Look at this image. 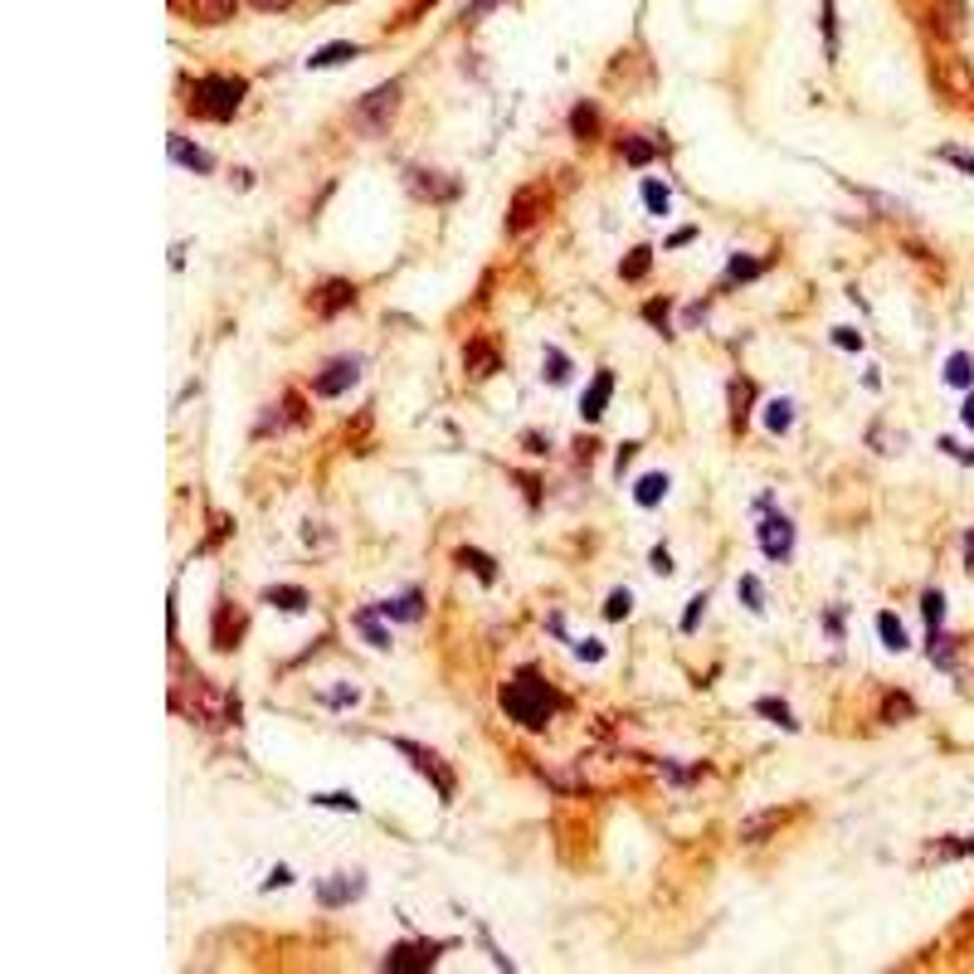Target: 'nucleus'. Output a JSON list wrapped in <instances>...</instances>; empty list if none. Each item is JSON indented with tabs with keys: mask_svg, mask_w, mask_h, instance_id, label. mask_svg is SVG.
Here are the masks:
<instances>
[{
	"mask_svg": "<svg viewBox=\"0 0 974 974\" xmlns=\"http://www.w3.org/2000/svg\"><path fill=\"white\" fill-rule=\"evenodd\" d=\"M833 346H843V351H862V337L853 327H833Z\"/></svg>",
	"mask_w": 974,
	"mask_h": 974,
	"instance_id": "09e8293b",
	"label": "nucleus"
},
{
	"mask_svg": "<svg viewBox=\"0 0 974 974\" xmlns=\"http://www.w3.org/2000/svg\"><path fill=\"white\" fill-rule=\"evenodd\" d=\"M960 853H974V838H965V843H931L926 862H950V858H960Z\"/></svg>",
	"mask_w": 974,
	"mask_h": 974,
	"instance_id": "c9c22d12",
	"label": "nucleus"
},
{
	"mask_svg": "<svg viewBox=\"0 0 974 974\" xmlns=\"http://www.w3.org/2000/svg\"><path fill=\"white\" fill-rule=\"evenodd\" d=\"M439 950H444V945H410V940H405V945H395V950L385 955V970H390V974H400V970L419 974V970H429V965L439 960Z\"/></svg>",
	"mask_w": 974,
	"mask_h": 974,
	"instance_id": "1a4fd4ad",
	"label": "nucleus"
},
{
	"mask_svg": "<svg viewBox=\"0 0 974 974\" xmlns=\"http://www.w3.org/2000/svg\"><path fill=\"white\" fill-rule=\"evenodd\" d=\"M726 268H731V283H750V278H760V259H750V254H736Z\"/></svg>",
	"mask_w": 974,
	"mask_h": 974,
	"instance_id": "e433bc0d",
	"label": "nucleus"
},
{
	"mask_svg": "<svg viewBox=\"0 0 974 974\" xmlns=\"http://www.w3.org/2000/svg\"><path fill=\"white\" fill-rule=\"evenodd\" d=\"M643 200H648L653 215H668V186L663 181H643Z\"/></svg>",
	"mask_w": 974,
	"mask_h": 974,
	"instance_id": "4c0bfd02",
	"label": "nucleus"
},
{
	"mask_svg": "<svg viewBox=\"0 0 974 974\" xmlns=\"http://www.w3.org/2000/svg\"><path fill=\"white\" fill-rule=\"evenodd\" d=\"M906 716H916V702H911L906 692H887V707H882V721H906Z\"/></svg>",
	"mask_w": 974,
	"mask_h": 974,
	"instance_id": "f704fd0d",
	"label": "nucleus"
},
{
	"mask_svg": "<svg viewBox=\"0 0 974 974\" xmlns=\"http://www.w3.org/2000/svg\"><path fill=\"white\" fill-rule=\"evenodd\" d=\"M239 638H244V609L239 604H220L215 609V629H210V643L229 653V648H239Z\"/></svg>",
	"mask_w": 974,
	"mask_h": 974,
	"instance_id": "9d476101",
	"label": "nucleus"
},
{
	"mask_svg": "<svg viewBox=\"0 0 974 974\" xmlns=\"http://www.w3.org/2000/svg\"><path fill=\"white\" fill-rule=\"evenodd\" d=\"M556 707H561V697H556L541 677L531 673V668L517 673V682H507V687H502V712L512 716L517 726H526V731H541V726L551 721Z\"/></svg>",
	"mask_w": 974,
	"mask_h": 974,
	"instance_id": "f257e3e1",
	"label": "nucleus"
},
{
	"mask_svg": "<svg viewBox=\"0 0 974 974\" xmlns=\"http://www.w3.org/2000/svg\"><path fill=\"white\" fill-rule=\"evenodd\" d=\"M375 614H380V609H361V614H356V629H361V638H366L371 648H390V634L380 629V619H375Z\"/></svg>",
	"mask_w": 974,
	"mask_h": 974,
	"instance_id": "cd10ccee",
	"label": "nucleus"
},
{
	"mask_svg": "<svg viewBox=\"0 0 974 974\" xmlns=\"http://www.w3.org/2000/svg\"><path fill=\"white\" fill-rule=\"evenodd\" d=\"M541 210H546V190L541 186H522L517 190V200H512V210H507V234H522L541 220Z\"/></svg>",
	"mask_w": 974,
	"mask_h": 974,
	"instance_id": "6e6552de",
	"label": "nucleus"
},
{
	"mask_svg": "<svg viewBox=\"0 0 974 974\" xmlns=\"http://www.w3.org/2000/svg\"><path fill=\"white\" fill-rule=\"evenodd\" d=\"M877 634H882V643H887L892 653H906V648H911V638H906L897 614H877Z\"/></svg>",
	"mask_w": 974,
	"mask_h": 974,
	"instance_id": "a878e982",
	"label": "nucleus"
},
{
	"mask_svg": "<svg viewBox=\"0 0 974 974\" xmlns=\"http://www.w3.org/2000/svg\"><path fill=\"white\" fill-rule=\"evenodd\" d=\"M565 380H570V356L546 346V385H565Z\"/></svg>",
	"mask_w": 974,
	"mask_h": 974,
	"instance_id": "2f4dec72",
	"label": "nucleus"
},
{
	"mask_svg": "<svg viewBox=\"0 0 974 974\" xmlns=\"http://www.w3.org/2000/svg\"><path fill=\"white\" fill-rule=\"evenodd\" d=\"M619 156H624L629 166H648V161H653V142H638V137H624V142H619Z\"/></svg>",
	"mask_w": 974,
	"mask_h": 974,
	"instance_id": "72a5a7b5",
	"label": "nucleus"
},
{
	"mask_svg": "<svg viewBox=\"0 0 974 974\" xmlns=\"http://www.w3.org/2000/svg\"><path fill=\"white\" fill-rule=\"evenodd\" d=\"M936 156H940V161H950V166H960V171H970V176H974V151H970V147H940Z\"/></svg>",
	"mask_w": 974,
	"mask_h": 974,
	"instance_id": "a19ab883",
	"label": "nucleus"
},
{
	"mask_svg": "<svg viewBox=\"0 0 974 974\" xmlns=\"http://www.w3.org/2000/svg\"><path fill=\"white\" fill-rule=\"evenodd\" d=\"M312 804L317 809H346V814H356V799L351 794H312Z\"/></svg>",
	"mask_w": 974,
	"mask_h": 974,
	"instance_id": "c03bdc74",
	"label": "nucleus"
},
{
	"mask_svg": "<svg viewBox=\"0 0 974 974\" xmlns=\"http://www.w3.org/2000/svg\"><path fill=\"white\" fill-rule=\"evenodd\" d=\"M400 93H405L400 78H385L380 88H371V93L356 103V127H361V132H385L390 117H395V108H400Z\"/></svg>",
	"mask_w": 974,
	"mask_h": 974,
	"instance_id": "7ed1b4c3",
	"label": "nucleus"
},
{
	"mask_svg": "<svg viewBox=\"0 0 974 974\" xmlns=\"http://www.w3.org/2000/svg\"><path fill=\"white\" fill-rule=\"evenodd\" d=\"M702 614H707V595H697V600L687 604V614H682V634H692V629L702 624Z\"/></svg>",
	"mask_w": 974,
	"mask_h": 974,
	"instance_id": "de8ad7c7",
	"label": "nucleus"
},
{
	"mask_svg": "<svg viewBox=\"0 0 974 974\" xmlns=\"http://www.w3.org/2000/svg\"><path fill=\"white\" fill-rule=\"evenodd\" d=\"M789 424H794V400H770L765 405V429L770 434H785Z\"/></svg>",
	"mask_w": 974,
	"mask_h": 974,
	"instance_id": "c85d7f7f",
	"label": "nucleus"
},
{
	"mask_svg": "<svg viewBox=\"0 0 974 974\" xmlns=\"http://www.w3.org/2000/svg\"><path fill=\"white\" fill-rule=\"evenodd\" d=\"M181 10L195 25H225V20H234L239 0H181Z\"/></svg>",
	"mask_w": 974,
	"mask_h": 974,
	"instance_id": "ddd939ff",
	"label": "nucleus"
},
{
	"mask_svg": "<svg viewBox=\"0 0 974 974\" xmlns=\"http://www.w3.org/2000/svg\"><path fill=\"white\" fill-rule=\"evenodd\" d=\"M361 49L356 44H327V49H317L312 59H307V69H332V64H351Z\"/></svg>",
	"mask_w": 974,
	"mask_h": 974,
	"instance_id": "393cba45",
	"label": "nucleus"
},
{
	"mask_svg": "<svg viewBox=\"0 0 974 974\" xmlns=\"http://www.w3.org/2000/svg\"><path fill=\"white\" fill-rule=\"evenodd\" d=\"M244 93H249V83L234 78V74L195 78V88H190V113L205 117V122H229V117L239 113Z\"/></svg>",
	"mask_w": 974,
	"mask_h": 974,
	"instance_id": "f03ea898",
	"label": "nucleus"
},
{
	"mask_svg": "<svg viewBox=\"0 0 974 974\" xmlns=\"http://www.w3.org/2000/svg\"><path fill=\"white\" fill-rule=\"evenodd\" d=\"M380 614H390V619H400V624H414V619H424V595L410 590V595H400V600H385L380 604Z\"/></svg>",
	"mask_w": 974,
	"mask_h": 974,
	"instance_id": "412c9836",
	"label": "nucleus"
},
{
	"mask_svg": "<svg viewBox=\"0 0 974 974\" xmlns=\"http://www.w3.org/2000/svg\"><path fill=\"white\" fill-rule=\"evenodd\" d=\"M760 551L770 561H789L794 551V526L780 517V512H760Z\"/></svg>",
	"mask_w": 974,
	"mask_h": 974,
	"instance_id": "423d86ee",
	"label": "nucleus"
},
{
	"mask_svg": "<svg viewBox=\"0 0 974 974\" xmlns=\"http://www.w3.org/2000/svg\"><path fill=\"white\" fill-rule=\"evenodd\" d=\"M322 702H327V707H337V712H346V707H356V687H346V682H341V687H327V692H322Z\"/></svg>",
	"mask_w": 974,
	"mask_h": 974,
	"instance_id": "ea45409f",
	"label": "nucleus"
},
{
	"mask_svg": "<svg viewBox=\"0 0 974 974\" xmlns=\"http://www.w3.org/2000/svg\"><path fill=\"white\" fill-rule=\"evenodd\" d=\"M390 746L400 750V755L410 760L414 770H419V775H424V780L434 785V794H444V799H453V770H449V765H444V760H439V755H434V750L414 746V741H405V736H390Z\"/></svg>",
	"mask_w": 974,
	"mask_h": 974,
	"instance_id": "20e7f679",
	"label": "nucleus"
},
{
	"mask_svg": "<svg viewBox=\"0 0 974 974\" xmlns=\"http://www.w3.org/2000/svg\"><path fill=\"white\" fill-rule=\"evenodd\" d=\"M755 716H765V721H775L780 731H799V716L785 707V697H755Z\"/></svg>",
	"mask_w": 974,
	"mask_h": 974,
	"instance_id": "aec40b11",
	"label": "nucleus"
},
{
	"mask_svg": "<svg viewBox=\"0 0 974 974\" xmlns=\"http://www.w3.org/2000/svg\"><path fill=\"white\" fill-rule=\"evenodd\" d=\"M750 400H755V385H750L746 375H736V380H731V424H736V429H746Z\"/></svg>",
	"mask_w": 974,
	"mask_h": 974,
	"instance_id": "4be33fe9",
	"label": "nucleus"
},
{
	"mask_svg": "<svg viewBox=\"0 0 974 974\" xmlns=\"http://www.w3.org/2000/svg\"><path fill=\"white\" fill-rule=\"evenodd\" d=\"M789 814H794V809H760V814H750L746 824H741V843H760V838H770L780 824H789Z\"/></svg>",
	"mask_w": 974,
	"mask_h": 974,
	"instance_id": "f3484780",
	"label": "nucleus"
},
{
	"mask_svg": "<svg viewBox=\"0 0 974 974\" xmlns=\"http://www.w3.org/2000/svg\"><path fill=\"white\" fill-rule=\"evenodd\" d=\"M356 302V288L346 283V278H332V283H322L317 293H312V312L317 317H332V312H346Z\"/></svg>",
	"mask_w": 974,
	"mask_h": 974,
	"instance_id": "9b49d317",
	"label": "nucleus"
},
{
	"mask_svg": "<svg viewBox=\"0 0 974 974\" xmlns=\"http://www.w3.org/2000/svg\"><path fill=\"white\" fill-rule=\"evenodd\" d=\"M741 604H746V609H755V614L765 609V595H760V580H755V575H746V580H741Z\"/></svg>",
	"mask_w": 974,
	"mask_h": 974,
	"instance_id": "79ce46f5",
	"label": "nucleus"
},
{
	"mask_svg": "<svg viewBox=\"0 0 974 974\" xmlns=\"http://www.w3.org/2000/svg\"><path fill=\"white\" fill-rule=\"evenodd\" d=\"M940 449H945V453H955V458H965V463H974V453H970V449H960L955 439H940Z\"/></svg>",
	"mask_w": 974,
	"mask_h": 974,
	"instance_id": "864d4df0",
	"label": "nucleus"
},
{
	"mask_svg": "<svg viewBox=\"0 0 974 974\" xmlns=\"http://www.w3.org/2000/svg\"><path fill=\"white\" fill-rule=\"evenodd\" d=\"M361 897V877H337V882H317V901L322 906H346Z\"/></svg>",
	"mask_w": 974,
	"mask_h": 974,
	"instance_id": "6ab92c4d",
	"label": "nucleus"
},
{
	"mask_svg": "<svg viewBox=\"0 0 974 974\" xmlns=\"http://www.w3.org/2000/svg\"><path fill=\"white\" fill-rule=\"evenodd\" d=\"M463 366H468V375H473V380H487V375L502 366V356H497V341L473 337L468 346H463Z\"/></svg>",
	"mask_w": 974,
	"mask_h": 974,
	"instance_id": "f8f14e48",
	"label": "nucleus"
},
{
	"mask_svg": "<svg viewBox=\"0 0 974 974\" xmlns=\"http://www.w3.org/2000/svg\"><path fill=\"white\" fill-rule=\"evenodd\" d=\"M575 653H580L585 663H600V658H604V648H600V643H595V638H585V643H575Z\"/></svg>",
	"mask_w": 974,
	"mask_h": 974,
	"instance_id": "8fccbe9b",
	"label": "nucleus"
},
{
	"mask_svg": "<svg viewBox=\"0 0 974 974\" xmlns=\"http://www.w3.org/2000/svg\"><path fill=\"white\" fill-rule=\"evenodd\" d=\"M945 380L955 385V390H970V380H974V366H970V356L965 351H955L950 361H945Z\"/></svg>",
	"mask_w": 974,
	"mask_h": 974,
	"instance_id": "c756f323",
	"label": "nucleus"
},
{
	"mask_svg": "<svg viewBox=\"0 0 974 974\" xmlns=\"http://www.w3.org/2000/svg\"><path fill=\"white\" fill-rule=\"evenodd\" d=\"M171 712H190L195 721H215L220 716V692L205 682H186V692H171Z\"/></svg>",
	"mask_w": 974,
	"mask_h": 974,
	"instance_id": "39448f33",
	"label": "nucleus"
},
{
	"mask_svg": "<svg viewBox=\"0 0 974 974\" xmlns=\"http://www.w3.org/2000/svg\"><path fill=\"white\" fill-rule=\"evenodd\" d=\"M643 317L658 327V332H668V302L663 298H653V302H643Z\"/></svg>",
	"mask_w": 974,
	"mask_h": 974,
	"instance_id": "49530a36",
	"label": "nucleus"
},
{
	"mask_svg": "<svg viewBox=\"0 0 974 974\" xmlns=\"http://www.w3.org/2000/svg\"><path fill=\"white\" fill-rule=\"evenodd\" d=\"M609 390H614V375L609 371H600L595 380H590V390H585V400H580V419H585V424H600L604 405H609Z\"/></svg>",
	"mask_w": 974,
	"mask_h": 974,
	"instance_id": "dca6fc26",
	"label": "nucleus"
},
{
	"mask_svg": "<svg viewBox=\"0 0 974 974\" xmlns=\"http://www.w3.org/2000/svg\"><path fill=\"white\" fill-rule=\"evenodd\" d=\"M648 263H653V249H648V244H638V249H629V254H624V263H619V278H624V283H638V278L648 273Z\"/></svg>",
	"mask_w": 974,
	"mask_h": 974,
	"instance_id": "bb28decb",
	"label": "nucleus"
},
{
	"mask_svg": "<svg viewBox=\"0 0 974 974\" xmlns=\"http://www.w3.org/2000/svg\"><path fill=\"white\" fill-rule=\"evenodd\" d=\"M931 30H936V39H960V30H965V0H936Z\"/></svg>",
	"mask_w": 974,
	"mask_h": 974,
	"instance_id": "2eb2a0df",
	"label": "nucleus"
},
{
	"mask_svg": "<svg viewBox=\"0 0 974 974\" xmlns=\"http://www.w3.org/2000/svg\"><path fill=\"white\" fill-rule=\"evenodd\" d=\"M244 5H254L259 15H278V10H288L293 0H244Z\"/></svg>",
	"mask_w": 974,
	"mask_h": 974,
	"instance_id": "3c124183",
	"label": "nucleus"
},
{
	"mask_svg": "<svg viewBox=\"0 0 974 974\" xmlns=\"http://www.w3.org/2000/svg\"><path fill=\"white\" fill-rule=\"evenodd\" d=\"M824 54L838 59V30H833V0H824Z\"/></svg>",
	"mask_w": 974,
	"mask_h": 974,
	"instance_id": "a18cd8bd",
	"label": "nucleus"
},
{
	"mask_svg": "<svg viewBox=\"0 0 974 974\" xmlns=\"http://www.w3.org/2000/svg\"><path fill=\"white\" fill-rule=\"evenodd\" d=\"M634 497H638V507H658V502L668 497V473H648V478H638Z\"/></svg>",
	"mask_w": 974,
	"mask_h": 974,
	"instance_id": "5701e85b",
	"label": "nucleus"
},
{
	"mask_svg": "<svg viewBox=\"0 0 974 974\" xmlns=\"http://www.w3.org/2000/svg\"><path fill=\"white\" fill-rule=\"evenodd\" d=\"M268 604H278V609H307V595L302 590H268Z\"/></svg>",
	"mask_w": 974,
	"mask_h": 974,
	"instance_id": "37998d69",
	"label": "nucleus"
},
{
	"mask_svg": "<svg viewBox=\"0 0 974 974\" xmlns=\"http://www.w3.org/2000/svg\"><path fill=\"white\" fill-rule=\"evenodd\" d=\"M356 380H361V361H356V356H346V361H332L327 371L317 375V380H312V390H317L322 400H337V395H346Z\"/></svg>",
	"mask_w": 974,
	"mask_h": 974,
	"instance_id": "0eeeda50",
	"label": "nucleus"
},
{
	"mask_svg": "<svg viewBox=\"0 0 974 974\" xmlns=\"http://www.w3.org/2000/svg\"><path fill=\"white\" fill-rule=\"evenodd\" d=\"M492 5H497V0H478V5H468V10H463V20H478V15L492 10Z\"/></svg>",
	"mask_w": 974,
	"mask_h": 974,
	"instance_id": "5fc2aeb1",
	"label": "nucleus"
},
{
	"mask_svg": "<svg viewBox=\"0 0 974 974\" xmlns=\"http://www.w3.org/2000/svg\"><path fill=\"white\" fill-rule=\"evenodd\" d=\"M921 614H926V629H931V634L945 629V600H940V590H926V595H921Z\"/></svg>",
	"mask_w": 974,
	"mask_h": 974,
	"instance_id": "7c9ffc66",
	"label": "nucleus"
},
{
	"mask_svg": "<svg viewBox=\"0 0 974 974\" xmlns=\"http://www.w3.org/2000/svg\"><path fill=\"white\" fill-rule=\"evenodd\" d=\"M405 181H410V190L419 195V200H429V205H439V200H453V181H444V176H434V171H405Z\"/></svg>",
	"mask_w": 974,
	"mask_h": 974,
	"instance_id": "4468645a",
	"label": "nucleus"
},
{
	"mask_svg": "<svg viewBox=\"0 0 974 974\" xmlns=\"http://www.w3.org/2000/svg\"><path fill=\"white\" fill-rule=\"evenodd\" d=\"M166 151H171V161H176V166H186V171H200V176H210V171H215V161L195 147V142H186V137H171Z\"/></svg>",
	"mask_w": 974,
	"mask_h": 974,
	"instance_id": "a211bd4d",
	"label": "nucleus"
},
{
	"mask_svg": "<svg viewBox=\"0 0 974 974\" xmlns=\"http://www.w3.org/2000/svg\"><path fill=\"white\" fill-rule=\"evenodd\" d=\"M960 419H965V429L974 434V390H970V400H965V410H960Z\"/></svg>",
	"mask_w": 974,
	"mask_h": 974,
	"instance_id": "6e6d98bb",
	"label": "nucleus"
},
{
	"mask_svg": "<svg viewBox=\"0 0 974 974\" xmlns=\"http://www.w3.org/2000/svg\"><path fill=\"white\" fill-rule=\"evenodd\" d=\"M570 132H575L580 142H595V132H600V113H595V103H575V113H570Z\"/></svg>",
	"mask_w": 974,
	"mask_h": 974,
	"instance_id": "b1692460",
	"label": "nucleus"
},
{
	"mask_svg": "<svg viewBox=\"0 0 974 974\" xmlns=\"http://www.w3.org/2000/svg\"><path fill=\"white\" fill-rule=\"evenodd\" d=\"M965 561H970V570H974V531H965Z\"/></svg>",
	"mask_w": 974,
	"mask_h": 974,
	"instance_id": "4d7b16f0",
	"label": "nucleus"
},
{
	"mask_svg": "<svg viewBox=\"0 0 974 974\" xmlns=\"http://www.w3.org/2000/svg\"><path fill=\"white\" fill-rule=\"evenodd\" d=\"M692 239H697V229H692V225H682V229H677V234H668V244H673V249H682V244H692Z\"/></svg>",
	"mask_w": 974,
	"mask_h": 974,
	"instance_id": "603ef678",
	"label": "nucleus"
},
{
	"mask_svg": "<svg viewBox=\"0 0 974 974\" xmlns=\"http://www.w3.org/2000/svg\"><path fill=\"white\" fill-rule=\"evenodd\" d=\"M629 609H634L629 590H614V595H609V604H604V619H609V624H619V619H629Z\"/></svg>",
	"mask_w": 974,
	"mask_h": 974,
	"instance_id": "58836bf2",
	"label": "nucleus"
},
{
	"mask_svg": "<svg viewBox=\"0 0 974 974\" xmlns=\"http://www.w3.org/2000/svg\"><path fill=\"white\" fill-rule=\"evenodd\" d=\"M458 561L468 565V570H473V575H478V580H483V585H487V580H492V575H497V565L487 561L483 551H473V546H463V551H458Z\"/></svg>",
	"mask_w": 974,
	"mask_h": 974,
	"instance_id": "473e14b6",
	"label": "nucleus"
}]
</instances>
